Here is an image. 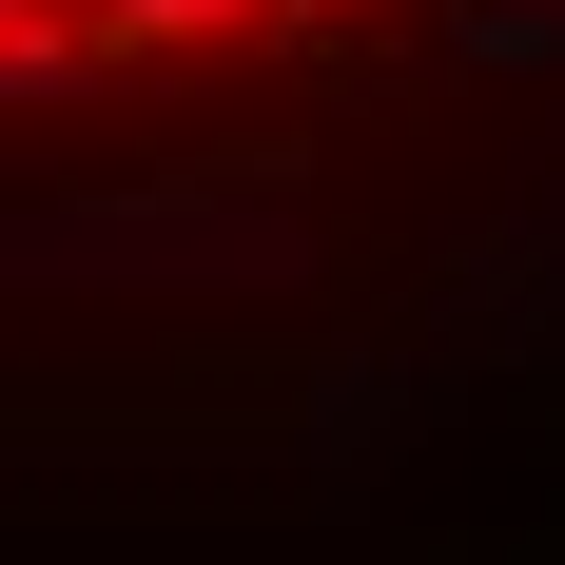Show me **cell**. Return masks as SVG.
Returning a JSON list of instances; mask_svg holds the SVG:
<instances>
[{
	"instance_id": "6da1fadb",
	"label": "cell",
	"mask_w": 565,
	"mask_h": 565,
	"mask_svg": "<svg viewBox=\"0 0 565 565\" xmlns=\"http://www.w3.org/2000/svg\"><path fill=\"white\" fill-rule=\"evenodd\" d=\"M20 292H117V274H175V292H312V234L292 215H234V175H157V195H20Z\"/></svg>"
},
{
	"instance_id": "7a4b0ae2",
	"label": "cell",
	"mask_w": 565,
	"mask_h": 565,
	"mask_svg": "<svg viewBox=\"0 0 565 565\" xmlns=\"http://www.w3.org/2000/svg\"><path fill=\"white\" fill-rule=\"evenodd\" d=\"M409 429H429V371H409V351H351L332 391H312V468H332V488H371Z\"/></svg>"
},
{
	"instance_id": "3957f363",
	"label": "cell",
	"mask_w": 565,
	"mask_h": 565,
	"mask_svg": "<svg viewBox=\"0 0 565 565\" xmlns=\"http://www.w3.org/2000/svg\"><path fill=\"white\" fill-rule=\"evenodd\" d=\"M98 78H117L98 20H0V117H20V137H40V117H98Z\"/></svg>"
},
{
	"instance_id": "277c9868",
	"label": "cell",
	"mask_w": 565,
	"mask_h": 565,
	"mask_svg": "<svg viewBox=\"0 0 565 565\" xmlns=\"http://www.w3.org/2000/svg\"><path fill=\"white\" fill-rule=\"evenodd\" d=\"M449 58L468 78H565V0H449Z\"/></svg>"
},
{
	"instance_id": "5b68a950",
	"label": "cell",
	"mask_w": 565,
	"mask_h": 565,
	"mask_svg": "<svg viewBox=\"0 0 565 565\" xmlns=\"http://www.w3.org/2000/svg\"><path fill=\"white\" fill-rule=\"evenodd\" d=\"M274 0H98V40L117 58H195V40H254Z\"/></svg>"
},
{
	"instance_id": "8992f818",
	"label": "cell",
	"mask_w": 565,
	"mask_h": 565,
	"mask_svg": "<svg viewBox=\"0 0 565 565\" xmlns=\"http://www.w3.org/2000/svg\"><path fill=\"white\" fill-rule=\"evenodd\" d=\"M274 20H292V40H332V20H371V0H274Z\"/></svg>"
}]
</instances>
